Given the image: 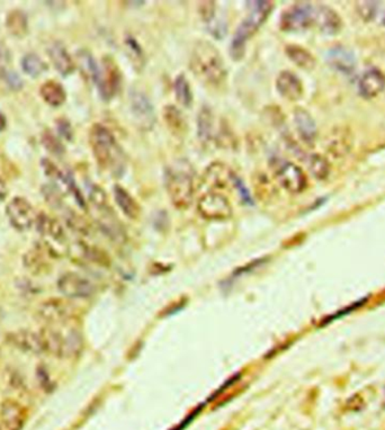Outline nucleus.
Instances as JSON below:
<instances>
[{"label": "nucleus", "instance_id": "12", "mask_svg": "<svg viewBox=\"0 0 385 430\" xmlns=\"http://www.w3.org/2000/svg\"><path fill=\"white\" fill-rule=\"evenodd\" d=\"M7 343L19 352L32 355H38L44 352L43 343L40 334H35L33 331L21 329L12 331L6 337Z\"/></svg>", "mask_w": 385, "mask_h": 430}, {"label": "nucleus", "instance_id": "2", "mask_svg": "<svg viewBox=\"0 0 385 430\" xmlns=\"http://www.w3.org/2000/svg\"><path fill=\"white\" fill-rule=\"evenodd\" d=\"M89 144L100 168L121 176L125 168V155L116 137L103 124L96 123L90 128Z\"/></svg>", "mask_w": 385, "mask_h": 430}, {"label": "nucleus", "instance_id": "20", "mask_svg": "<svg viewBox=\"0 0 385 430\" xmlns=\"http://www.w3.org/2000/svg\"><path fill=\"white\" fill-rule=\"evenodd\" d=\"M47 54L60 75L69 76L75 70V63L63 42H52L47 49Z\"/></svg>", "mask_w": 385, "mask_h": 430}, {"label": "nucleus", "instance_id": "43", "mask_svg": "<svg viewBox=\"0 0 385 430\" xmlns=\"http://www.w3.org/2000/svg\"><path fill=\"white\" fill-rule=\"evenodd\" d=\"M67 222H68V225L72 227V229H75V230L79 231V232H87V225H86V222L82 220V218L80 216H78L76 215V213H70L68 215V218H67Z\"/></svg>", "mask_w": 385, "mask_h": 430}, {"label": "nucleus", "instance_id": "22", "mask_svg": "<svg viewBox=\"0 0 385 430\" xmlns=\"http://www.w3.org/2000/svg\"><path fill=\"white\" fill-rule=\"evenodd\" d=\"M40 336L43 343L44 352L56 357L65 356V336L60 331L51 327H45L41 330Z\"/></svg>", "mask_w": 385, "mask_h": 430}, {"label": "nucleus", "instance_id": "4", "mask_svg": "<svg viewBox=\"0 0 385 430\" xmlns=\"http://www.w3.org/2000/svg\"><path fill=\"white\" fill-rule=\"evenodd\" d=\"M165 186L168 196L177 209H187L194 196V183L188 169L174 166L166 169Z\"/></svg>", "mask_w": 385, "mask_h": 430}, {"label": "nucleus", "instance_id": "46", "mask_svg": "<svg viewBox=\"0 0 385 430\" xmlns=\"http://www.w3.org/2000/svg\"><path fill=\"white\" fill-rule=\"evenodd\" d=\"M8 188H7L6 181H3V178H0V201H5L8 196Z\"/></svg>", "mask_w": 385, "mask_h": 430}, {"label": "nucleus", "instance_id": "23", "mask_svg": "<svg viewBox=\"0 0 385 430\" xmlns=\"http://www.w3.org/2000/svg\"><path fill=\"white\" fill-rule=\"evenodd\" d=\"M162 117L167 125L168 130L176 135L183 137L187 132V122L184 117L183 113L180 112L174 105H167L162 109Z\"/></svg>", "mask_w": 385, "mask_h": 430}, {"label": "nucleus", "instance_id": "41", "mask_svg": "<svg viewBox=\"0 0 385 430\" xmlns=\"http://www.w3.org/2000/svg\"><path fill=\"white\" fill-rule=\"evenodd\" d=\"M199 12L204 22L208 23V24L213 22L215 17L214 1H202V3H199Z\"/></svg>", "mask_w": 385, "mask_h": 430}, {"label": "nucleus", "instance_id": "44", "mask_svg": "<svg viewBox=\"0 0 385 430\" xmlns=\"http://www.w3.org/2000/svg\"><path fill=\"white\" fill-rule=\"evenodd\" d=\"M56 126H58V131L60 135H63L67 140H70L72 137V125L67 120L60 119L56 121Z\"/></svg>", "mask_w": 385, "mask_h": 430}, {"label": "nucleus", "instance_id": "18", "mask_svg": "<svg viewBox=\"0 0 385 430\" xmlns=\"http://www.w3.org/2000/svg\"><path fill=\"white\" fill-rule=\"evenodd\" d=\"M236 174L228 166L221 162H214L206 169L203 184L211 188H226L228 185H233Z\"/></svg>", "mask_w": 385, "mask_h": 430}, {"label": "nucleus", "instance_id": "14", "mask_svg": "<svg viewBox=\"0 0 385 430\" xmlns=\"http://www.w3.org/2000/svg\"><path fill=\"white\" fill-rule=\"evenodd\" d=\"M385 89V75L380 69L370 68L358 81V91L364 98H374Z\"/></svg>", "mask_w": 385, "mask_h": 430}, {"label": "nucleus", "instance_id": "10", "mask_svg": "<svg viewBox=\"0 0 385 430\" xmlns=\"http://www.w3.org/2000/svg\"><path fill=\"white\" fill-rule=\"evenodd\" d=\"M58 290L70 299H87L95 293V285L84 276L70 271L60 276Z\"/></svg>", "mask_w": 385, "mask_h": 430}, {"label": "nucleus", "instance_id": "8", "mask_svg": "<svg viewBox=\"0 0 385 430\" xmlns=\"http://www.w3.org/2000/svg\"><path fill=\"white\" fill-rule=\"evenodd\" d=\"M6 215L10 225L21 232L30 230L36 220V214L31 203L22 196H16L10 201L6 206Z\"/></svg>", "mask_w": 385, "mask_h": 430}, {"label": "nucleus", "instance_id": "28", "mask_svg": "<svg viewBox=\"0 0 385 430\" xmlns=\"http://www.w3.org/2000/svg\"><path fill=\"white\" fill-rule=\"evenodd\" d=\"M113 192H114V199H116V204L122 210V212L124 213L128 218H137L140 215V206L138 204L137 201L134 200L133 196L129 193L128 190L122 188V186L116 185Z\"/></svg>", "mask_w": 385, "mask_h": 430}, {"label": "nucleus", "instance_id": "33", "mask_svg": "<svg viewBox=\"0 0 385 430\" xmlns=\"http://www.w3.org/2000/svg\"><path fill=\"white\" fill-rule=\"evenodd\" d=\"M311 174L318 181H323L329 176L330 165L328 160L320 155H314L309 160Z\"/></svg>", "mask_w": 385, "mask_h": 430}, {"label": "nucleus", "instance_id": "21", "mask_svg": "<svg viewBox=\"0 0 385 430\" xmlns=\"http://www.w3.org/2000/svg\"><path fill=\"white\" fill-rule=\"evenodd\" d=\"M296 131L305 144H312L317 137V124L307 109L298 107L294 111Z\"/></svg>", "mask_w": 385, "mask_h": 430}, {"label": "nucleus", "instance_id": "9", "mask_svg": "<svg viewBox=\"0 0 385 430\" xmlns=\"http://www.w3.org/2000/svg\"><path fill=\"white\" fill-rule=\"evenodd\" d=\"M129 97L134 123L143 131H149L155 124V109L151 100L143 91L137 89L131 91Z\"/></svg>", "mask_w": 385, "mask_h": 430}, {"label": "nucleus", "instance_id": "32", "mask_svg": "<svg viewBox=\"0 0 385 430\" xmlns=\"http://www.w3.org/2000/svg\"><path fill=\"white\" fill-rule=\"evenodd\" d=\"M22 68L28 76L38 77L41 73L47 71V66L38 54H28L23 56Z\"/></svg>", "mask_w": 385, "mask_h": 430}, {"label": "nucleus", "instance_id": "27", "mask_svg": "<svg viewBox=\"0 0 385 430\" xmlns=\"http://www.w3.org/2000/svg\"><path fill=\"white\" fill-rule=\"evenodd\" d=\"M285 54L298 68L312 70L317 65V60L314 58V54L300 45H296V44L286 45Z\"/></svg>", "mask_w": 385, "mask_h": 430}, {"label": "nucleus", "instance_id": "24", "mask_svg": "<svg viewBox=\"0 0 385 430\" xmlns=\"http://www.w3.org/2000/svg\"><path fill=\"white\" fill-rule=\"evenodd\" d=\"M35 225L44 237H51L56 241L65 240V232H63V225L56 218H52L45 213H40L36 215Z\"/></svg>", "mask_w": 385, "mask_h": 430}, {"label": "nucleus", "instance_id": "6", "mask_svg": "<svg viewBox=\"0 0 385 430\" xmlns=\"http://www.w3.org/2000/svg\"><path fill=\"white\" fill-rule=\"evenodd\" d=\"M314 7L309 3H296L284 10L280 19L282 31L298 32L314 24Z\"/></svg>", "mask_w": 385, "mask_h": 430}, {"label": "nucleus", "instance_id": "13", "mask_svg": "<svg viewBox=\"0 0 385 430\" xmlns=\"http://www.w3.org/2000/svg\"><path fill=\"white\" fill-rule=\"evenodd\" d=\"M28 419L26 409L15 400H5L0 405V422L5 430H22Z\"/></svg>", "mask_w": 385, "mask_h": 430}, {"label": "nucleus", "instance_id": "34", "mask_svg": "<svg viewBox=\"0 0 385 430\" xmlns=\"http://www.w3.org/2000/svg\"><path fill=\"white\" fill-rule=\"evenodd\" d=\"M78 61L80 63L81 71L84 72V75L90 80L96 82L100 67L97 66L91 54L87 51H80L78 54Z\"/></svg>", "mask_w": 385, "mask_h": 430}, {"label": "nucleus", "instance_id": "36", "mask_svg": "<svg viewBox=\"0 0 385 430\" xmlns=\"http://www.w3.org/2000/svg\"><path fill=\"white\" fill-rule=\"evenodd\" d=\"M44 200L52 207H60L63 204V195L59 188L52 184H45L41 188Z\"/></svg>", "mask_w": 385, "mask_h": 430}, {"label": "nucleus", "instance_id": "31", "mask_svg": "<svg viewBox=\"0 0 385 430\" xmlns=\"http://www.w3.org/2000/svg\"><path fill=\"white\" fill-rule=\"evenodd\" d=\"M174 91L176 100L180 105L185 107H190L192 102V93L190 89V84L187 80L186 76L178 75L175 79Z\"/></svg>", "mask_w": 385, "mask_h": 430}, {"label": "nucleus", "instance_id": "40", "mask_svg": "<svg viewBox=\"0 0 385 430\" xmlns=\"http://www.w3.org/2000/svg\"><path fill=\"white\" fill-rule=\"evenodd\" d=\"M12 63V54L5 44L0 43V79L6 78L10 73V67Z\"/></svg>", "mask_w": 385, "mask_h": 430}, {"label": "nucleus", "instance_id": "45", "mask_svg": "<svg viewBox=\"0 0 385 430\" xmlns=\"http://www.w3.org/2000/svg\"><path fill=\"white\" fill-rule=\"evenodd\" d=\"M6 79L10 87L14 88V89H19V88L22 87V80L19 78V75H16L15 72L10 71L6 76Z\"/></svg>", "mask_w": 385, "mask_h": 430}, {"label": "nucleus", "instance_id": "26", "mask_svg": "<svg viewBox=\"0 0 385 430\" xmlns=\"http://www.w3.org/2000/svg\"><path fill=\"white\" fill-rule=\"evenodd\" d=\"M40 95L47 105L53 107L61 106L67 100V94L63 84L53 80L45 81L41 86Z\"/></svg>", "mask_w": 385, "mask_h": 430}, {"label": "nucleus", "instance_id": "1", "mask_svg": "<svg viewBox=\"0 0 385 430\" xmlns=\"http://www.w3.org/2000/svg\"><path fill=\"white\" fill-rule=\"evenodd\" d=\"M190 67L196 78L208 87H222L227 80V68L222 54L208 41H199L194 45Z\"/></svg>", "mask_w": 385, "mask_h": 430}, {"label": "nucleus", "instance_id": "3", "mask_svg": "<svg viewBox=\"0 0 385 430\" xmlns=\"http://www.w3.org/2000/svg\"><path fill=\"white\" fill-rule=\"evenodd\" d=\"M250 13L238 26L231 41L230 54L233 60L239 61L245 56V43L252 38L273 10L272 1H252Z\"/></svg>", "mask_w": 385, "mask_h": 430}, {"label": "nucleus", "instance_id": "39", "mask_svg": "<svg viewBox=\"0 0 385 430\" xmlns=\"http://www.w3.org/2000/svg\"><path fill=\"white\" fill-rule=\"evenodd\" d=\"M125 44L128 47L129 54H130L132 63H135L138 68L140 69L141 66H143V63H144V56H143L140 45L138 44L137 41L132 38H129Z\"/></svg>", "mask_w": 385, "mask_h": 430}, {"label": "nucleus", "instance_id": "49", "mask_svg": "<svg viewBox=\"0 0 385 430\" xmlns=\"http://www.w3.org/2000/svg\"><path fill=\"white\" fill-rule=\"evenodd\" d=\"M0 430H5L3 429V425H1V422H0Z\"/></svg>", "mask_w": 385, "mask_h": 430}, {"label": "nucleus", "instance_id": "35", "mask_svg": "<svg viewBox=\"0 0 385 430\" xmlns=\"http://www.w3.org/2000/svg\"><path fill=\"white\" fill-rule=\"evenodd\" d=\"M41 141H42L43 147L45 148L49 152L54 155V156H63V153H65V149L63 142H61L56 135H53L50 130H47V131H44L43 133H42V135H41Z\"/></svg>", "mask_w": 385, "mask_h": 430}, {"label": "nucleus", "instance_id": "7", "mask_svg": "<svg viewBox=\"0 0 385 430\" xmlns=\"http://www.w3.org/2000/svg\"><path fill=\"white\" fill-rule=\"evenodd\" d=\"M96 84L103 100H112L118 94L121 87L122 75L120 68L111 56H106L102 61Z\"/></svg>", "mask_w": 385, "mask_h": 430}, {"label": "nucleus", "instance_id": "47", "mask_svg": "<svg viewBox=\"0 0 385 430\" xmlns=\"http://www.w3.org/2000/svg\"><path fill=\"white\" fill-rule=\"evenodd\" d=\"M6 117L3 116V114H1V113H0V132L3 131V130H5V128H6Z\"/></svg>", "mask_w": 385, "mask_h": 430}, {"label": "nucleus", "instance_id": "15", "mask_svg": "<svg viewBox=\"0 0 385 430\" xmlns=\"http://www.w3.org/2000/svg\"><path fill=\"white\" fill-rule=\"evenodd\" d=\"M70 310L63 301L50 299L44 301L38 310V317L45 324H63L70 318Z\"/></svg>", "mask_w": 385, "mask_h": 430}, {"label": "nucleus", "instance_id": "37", "mask_svg": "<svg viewBox=\"0 0 385 430\" xmlns=\"http://www.w3.org/2000/svg\"><path fill=\"white\" fill-rule=\"evenodd\" d=\"M89 201L91 202L95 207L100 210V211H106L109 210V204H107V196L104 190L97 186V185H93L89 190Z\"/></svg>", "mask_w": 385, "mask_h": 430}, {"label": "nucleus", "instance_id": "5", "mask_svg": "<svg viewBox=\"0 0 385 430\" xmlns=\"http://www.w3.org/2000/svg\"><path fill=\"white\" fill-rule=\"evenodd\" d=\"M197 211L201 216L210 221H223L232 215V206L222 194L208 192L197 202Z\"/></svg>", "mask_w": 385, "mask_h": 430}, {"label": "nucleus", "instance_id": "25", "mask_svg": "<svg viewBox=\"0 0 385 430\" xmlns=\"http://www.w3.org/2000/svg\"><path fill=\"white\" fill-rule=\"evenodd\" d=\"M197 135L203 144H211L214 139V116L208 106L202 107L197 116Z\"/></svg>", "mask_w": 385, "mask_h": 430}, {"label": "nucleus", "instance_id": "16", "mask_svg": "<svg viewBox=\"0 0 385 430\" xmlns=\"http://www.w3.org/2000/svg\"><path fill=\"white\" fill-rule=\"evenodd\" d=\"M314 23L327 35L337 34L342 27L340 16L333 8L324 5L314 7Z\"/></svg>", "mask_w": 385, "mask_h": 430}, {"label": "nucleus", "instance_id": "17", "mask_svg": "<svg viewBox=\"0 0 385 430\" xmlns=\"http://www.w3.org/2000/svg\"><path fill=\"white\" fill-rule=\"evenodd\" d=\"M276 89L285 100L296 102L303 95V84L298 76L289 70L280 72L276 79Z\"/></svg>", "mask_w": 385, "mask_h": 430}, {"label": "nucleus", "instance_id": "11", "mask_svg": "<svg viewBox=\"0 0 385 430\" xmlns=\"http://www.w3.org/2000/svg\"><path fill=\"white\" fill-rule=\"evenodd\" d=\"M276 179L284 190L289 193H302L308 186L305 172L293 162H284L277 168Z\"/></svg>", "mask_w": 385, "mask_h": 430}, {"label": "nucleus", "instance_id": "48", "mask_svg": "<svg viewBox=\"0 0 385 430\" xmlns=\"http://www.w3.org/2000/svg\"><path fill=\"white\" fill-rule=\"evenodd\" d=\"M1 318H3V312H1V309H0V321H1Z\"/></svg>", "mask_w": 385, "mask_h": 430}, {"label": "nucleus", "instance_id": "19", "mask_svg": "<svg viewBox=\"0 0 385 430\" xmlns=\"http://www.w3.org/2000/svg\"><path fill=\"white\" fill-rule=\"evenodd\" d=\"M327 61L336 71L342 72L345 75L353 73L356 67V59L354 54L347 47H338L330 49L327 56Z\"/></svg>", "mask_w": 385, "mask_h": 430}, {"label": "nucleus", "instance_id": "30", "mask_svg": "<svg viewBox=\"0 0 385 430\" xmlns=\"http://www.w3.org/2000/svg\"><path fill=\"white\" fill-rule=\"evenodd\" d=\"M41 250V248L30 249L23 257V265L32 274H43L49 267L45 256Z\"/></svg>", "mask_w": 385, "mask_h": 430}, {"label": "nucleus", "instance_id": "42", "mask_svg": "<svg viewBox=\"0 0 385 430\" xmlns=\"http://www.w3.org/2000/svg\"><path fill=\"white\" fill-rule=\"evenodd\" d=\"M42 166H43L44 172L47 177L61 181L63 176V172H60L59 168L52 161H50V159H47V158L42 159Z\"/></svg>", "mask_w": 385, "mask_h": 430}, {"label": "nucleus", "instance_id": "38", "mask_svg": "<svg viewBox=\"0 0 385 430\" xmlns=\"http://www.w3.org/2000/svg\"><path fill=\"white\" fill-rule=\"evenodd\" d=\"M377 5L374 1H360L356 3V10L360 19H363L366 22L372 21L376 15Z\"/></svg>", "mask_w": 385, "mask_h": 430}, {"label": "nucleus", "instance_id": "29", "mask_svg": "<svg viewBox=\"0 0 385 430\" xmlns=\"http://www.w3.org/2000/svg\"><path fill=\"white\" fill-rule=\"evenodd\" d=\"M7 30L15 38H24L28 33V19L23 10H13L6 16Z\"/></svg>", "mask_w": 385, "mask_h": 430}]
</instances>
